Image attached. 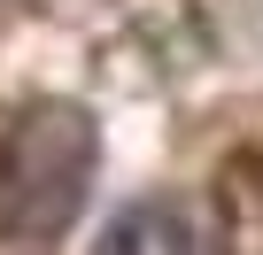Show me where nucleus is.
Instances as JSON below:
<instances>
[{
  "mask_svg": "<svg viewBox=\"0 0 263 255\" xmlns=\"http://www.w3.org/2000/svg\"><path fill=\"white\" fill-rule=\"evenodd\" d=\"M93 116L54 101V108H31L8 140H0V232L16 240H47L78 217L85 186H93Z\"/></svg>",
  "mask_w": 263,
  "mask_h": 255,
  "instance_id": "nucleus-1",
  "label": "nucleus"
}]
</instances>
